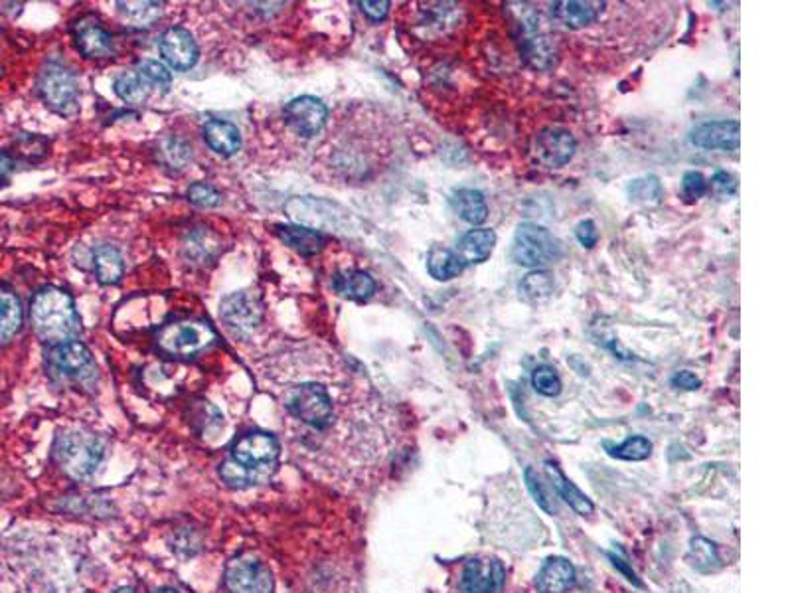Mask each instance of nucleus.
Returning a JSON list of instances; mask_svg holds the SVG:
<instances>
[{
	"label": "nucleus",
	"instance_id": "nucleus-26",
	"mask_svg": "<svg viewBox=\"0 0 790 593\" xmlns=\"http://www.w3.org/2000/svg\"><path fill=\"white\" fill-rule=\"evenodd\" d=\"M334 289L352 301H366L376 293V281L366 271H348L334 277Z\"/></svg>",
	"mask_w": 790,
	"mask_h": 593
},
{
	"label": "nucleus",
	"instance_id": "nucleus-46",
	"mask_svg": "<svg viewBox=\"0 0 790 593\" xmlns=\"http://www.w3.org/2000/svg\"><path fill=\"white\" fill-rule=\"evenodd\" d=\"M157 593H178V592H174V590H160V592Z\"/></svg>",
	"mask_w": 790,
	"mask_h": 593
},
{
	"label": "nucleus",
	"instance_id": "nucleus-42",
	"mask_svg": "<svg viewBox=\"0 0 790 593\" xmlns=\"http://www.w3.org/2000/svg\"><path fill=\"white\" fill-rule=\"evenodd\" d=\"M390 2L388 0H382V2H360V8H362V12L372 20V22H380V20H384L386 16H388V12H390Z\"/></svg>",
	"mask_w": 790,
	"mask_h": 593
},
{
	"label": "nucleus",
	"instance_id": "nucleus-39",
	"mask_svg": "<svg viewBox=\"0 0 790 593\" xmlns=\"http://www.w3.org/2000/svg\"><path fill=\"white\" fill-rule=\"evenodd\" d=\"M135 70L147 80V84L151 85V87L158 85L160 89L166 91L172 84V76H170L168 68L162 66L160 62H155V60H143V62H139V66Z\"/></svg>",
	"mask_w": 790,
	"mask_h": 593
},
{
	"label": "nucleus",
	"instance_id": "nucleus-19",
	"mask_svg": "<svg viewBox=\"0 0 790 593\" xmlns=\"http://www.w3.org/2000/svg\"><path fill=\"white\" fill-rule=\"evenodd\" d=\"M546 477H548L550 487H552L553 491H555L571 509L575 510L577 514H581V516L593 514L595 507H593L591 499H589L587 495H583V493L561 473V469H559L557 465H553L552 461L546 463Z\"/></svg>",
	"mask_w": 790,
	"mask_h": 593
},
{
	"label": "nucleus",
	"instance_id": "nucleus-47",
	"mask_svg": "<svg viewBox=\"0 0 790 593\" xmlns=\"http://www.w3.org/2000/svg\"><path fill=\"white\" fill-rule=\"evenodd\" d=\"M117 593H137V592H133V590H119V592Z\"/></svg>",
	"mask_w": 790,
	"mask_h": 593
},
{
	"label": "nucleus",
	"instance_id": "nucleus-16",
	"mask_svg": "<svg viewBox=\"0 0 790 593\" xmlns=\"http://www.w3.org/2000/svg\"><path fill=\"white\" fill-rule=\"evenodd\" d=\"M74 38L79 54L85 58H109L113 54L111 34L91 16H85L74 24Z\"/></svg>",
	"mask_w": 790,
	"mask_h": 593
},
{
	"label": "nucleus",
	"instance_id": "nucleus-20",
	"mask_svg": "<svg viewBox=\"0 0 790 593\" xmlns=\"http://www.w3.org/2000/svg\"><path fill=\"white\" fill-rule=\"evenodd\" d=\"M204 139L208 147L222 157H232L241 149L239 129L230 121H220V119L208 121L204 125Z\"/></svg>",
	"mask_w": 790,
	"mask_h": 593
},
{
	"label": "nucleus",
	"instance_id": "nucleus-25",
	"mask_svg": "<svg viewBox=\"0 0 790 593\" xmlns=\"http://www.w3.org/2000/svg\"><path fill=\"white\" fill-rule=\"evenodd\" d=\"M453 208L457 212V216L461 220H465L467 224L473 226H480L486 218H488V206L486 200L482 196V192L473 190V188H461L455 192L453 196Z\"/></svg>",
	"mask_w": 790,
	"mask_h": 593
},
{
	"label": "nucleus",
	"instance_id": "nucleus-3",
	"mask_svg": "<svg viewBox=\"0 0 790 593\" xmlns=\"http://www.w3.org/2000/svg\"><path fill=\"white\" fill-rule=\"evenodd\" d=\"M54 455L60 467L76 479L91 477L105 457V443L85 429H66L56 437Z\"/></svg>",
	"mask_w": 790,
	"mask_h": 593
},
{
	"label": "nucleus",
	"instance_id": "nucleus-8",
	"mask_svg": "<svg viewBox=\"0 0 790 593\" xmlns=\"http://www.w3.org/2000/svg\"><path fill=\"white\" fill-rule=\"evenodd\" d=\"M561 255V244L544 226L524 222L512 242V259L522 267H542Z\"/></svg>",
	"mask_w": 790,
	"mask_h": 593
},
{
	"label": "nucleus",
	"instance_id": "nucleus-45",
	"mask_svg": "<svg viewBox=\"0 0 790 593\" xmlns=\"http://www.w3.org/2000/svg\"><path fill=\"white\" fill-rule=\"evenodd\" d=\"M14 167H16L14 159H12L8 153L0 151V186L8 184V178H10V174H12Z\"/></svg>",
	"mask_w": 790,
	"mask_h": 593
},
{
	"label": "nucleus",
	"instance_id": "nucleus-23",
	"mask_svg": "<svg viewBox=\"0 0 790 593\" xmlns=\"http://www.w3.org/2000/svg\"><path fill=\"white\" fill-rule=\"evenodd\" d=\"M275 232L283 244H287L289 248H293L301 255H316L318 252H322V248L326 244V240L320 232L305 228V226L279 224V226H275Z\"/></svg>",
	"mask_w": 790,
	"mask_h": 593
},
{
	"label": "nucleus",
	"instance_id": "nucleus-11",
	"mask_svg": "<svg viewBox=\"0 0 790 593\" xmlns=\"http://www.w3.org/2000/svg\"><path fill=\"white\" fill-rule=\"evenodd\" d=\"M283 117L297 135H301L303 139H311L326 125L328 109L318 97L301 95L285 105Z\"/></svg>",
	"mask_w": 790,
	"mask_h": 593
},
{
	"label": "nucleus",
	"instance_id": "nucleus-30",
	"mask_svg": "<svg viewBox=\"0 0 790 593\" xmlns=\"http://www.w3.org/2000/svg\"><path fill=\"white\" fill-rule=\"evenodd\" d=\"M688 560L692 562V566L700 572H711L719 566V552L717 546L704 538V536H696L690 542V554Z\"/></svg>",
	"mask_w": 790,
	"mask_h": 593
},
{
	"label": "nucleus",
	"instance_id": "nucleus-36",
	"mask_svg": "<svg viewBox=\"0 0 790 593\" xmlns=\"http://www.w3.org/2000/svg\"><path fill=\"white\" fill-rule=\"evenodd\" d=\"M160 153H162L164 161H166L170 167H174V169H186L188 163H190V159H192L190 145L184 143V141H180V139H166V141L162 143Z\"/></svg>",
	"mask_w": 790,
	"mask_h": 593
},
{
	"label": "nucleus",
	"instance_id": "nucleus-6",
	"mask_svg": "<svg viewBox=\"0 0 790 593\" xmlns=\"http://www.w3.org/2000/svg\"><path fill=\"white\" fill-rule=\"evenodd\" d=\"M285 406L295 420L315 429H326L334 420V402L328 388L320 382H303L289 390Z\"/></svg>",
	"mask_w": 790,
	"mask_h": 593
},
{
	"label": "nucleus",
	"instance_id": "nucleus-22",
	"mask_svg": "<svg viewBox=\"0 0 790 593\" xmlns=\"http://www.w3.org/2000/svg\"><path fill=\"white\" fill-rule=\"evenodd\" d=\"M22 303L18 295L0 283V346L8 344L22 327Z\"/></svg>",
	"mask_w": 790,
	"mask_h": 593
},
{
	"label": "nucleus",
	"instance_id": "nucleus-40",
	"mask_svg": "<svg viewBox=\"0 0 790 593\" xmlns=\"http://www.w3.org/2000/svg\"><path fill=\"white\" fill-rule=\"evenodd\" d=\"M682 192L688 200H698L708 192V182L702 172H686L682 178Z\"/></svg>",
	"mask_w": 790,
	"mask_h": 593
},
{
	"label": "nucleus",
	"instance_id": "nucleus-41",
	"mask_svg": "<svg viewBox=\"0 0 790 593\" xmlns=\"http://www.w3.org/2000/svg\"><path fill=\"white\" fill-rule=\"evenodd\" d=\"M575 236H577V240H579V244L583 248H593L597 244V240H599V232L595 228V222H591V220L581 222L575 228Z\"/></svg>",
	"mask_w": 790,
	"mask_h": 593
},
{
	"label": "nucleus",
	"instance_id": "nucleus-5",
	"mask_svg": "<svg viewBox=\"0 0 790 593\" xmlns=\"http://www.w3.org/2000/svg\"><path fill=\"white\" fill-rule=\"evenodd\" d=\"M216 342V331L208 321L180 319L164 325L157 333L158 348L170 356L188 358Z\"/></svg>",
	"mask_w": 790,
	"mask_h": 593
},
{
	"label": "nucleus",
	"instance_id": "nucleus-24",
	"mask_svg": "<svg viewBox=\"0 0 790 593\" xmlns=\"http://www.w3.org/2000/svg\"><path fill=\"white\" fill-rule=\"evenodd\" d=\"M93 267L99 283L115 285L121 281L125 271L123 255L113 246H97L93 250Z\"/></svg>",
	"mask_w": 790,
	"mask_h": 593
},
{
	"label": "nucleus",
	"instance_id": "nucleus-29",
	"mask_svg": "<svg viewBox=\"0 0 790 593\" xmlns=\"http://www.w3.org/2000/svg\"><path fill=\"white\" fill-rule=\"evenodd\" d=\"M113 89H115L117 97H121L125 103L137 105L149 97L151 85L147 84V80L137 70H129L115 80Z\"/></svg>",
	"mask_w": 790,
	"mask_h": 593
},
{
	"label": "nucleus",
	"instance_id": "nucleus-32",
	"mask_svg": "<svg viewBox=\"0 0 790 593\" xmlns=\"http://www.w3.org/2000/svg\"><path fill=\"white\" fill-rule=\"evenodd\" d=\"M520 293L528 301H542L553 293V275L550 271L538 269L528 273L520 283Z\"/></svg>",
	"mask_w": 790,
	"mask_h": 593
},
{
	"label": "nucleus",
	"instance_id": "nucleus-2",
	"mask_svg": "<svg viewBox=\"0 0 790 593\" xmlns=\"http://www.w3.org/2000/svg\"><path fill=\"white\" fill-rule=\"evenodd\" d=\"M30 321L38 339L46 344L76 340L81 331L72 295L58 287H44L34 295L30 303Z\"/></svg>",
	"mask_w": 790,
	"mask_h": 593
},
{
	"label": "nucleus",
	"instance_id": "nucleus-15",
	"mask_svg": "<svg viewBox=\"0 0 790 593\" xmlns=\"http://www.w3.org/2000/svg\"><path fill=\"white\" fill-rule=\"evenodd\" d=\"M741 139L739 121H711L696 127L690 135L692 145L708 151H737Z\"/></svg>",
	"mask_w": 790,
	"mask_h": 593
},
{
	"label": "nucleus",
	"instance_id": "nucleus-43",
	"mask_svg": "<svg viewBox=\"0 0 790 593\" xmlns=\"http://www.w3.org/2000/svg\"><path fill=\"white\" fill-rule=\"evenodd\" d=\"M672 384H674L676 388H682V390H688V392H692V390H698V388L702 386L700 378H698L694 372H690V370L676 372V374H674V378H672Z\"/></svg>",
	"mask_w": 790,
	"mask_h": 593
},
{
	"label": "nucleus",
	"instance_id": "nucleus-9",
	"mask_svg": "<svg viewBox=\"0 0 790 593\" xmlns=\"http://www.w3.org/2000/svg\"><path fill=\"white\" fill-rule=\"evenodd\" d=\"M46 364L52 376L70 382H89L95 376L91 352L79 340H66L46 346Z\"/></svg>",
	"mask_w": 790,
	"mask_h": 593
},
{
	"label": "nucleus",
	"instance_id": "nucleus-44",
	"mask_svg": "<svg viewBox=\"0 0 790 593\" xmlns=\"http://www.w3.org/2000/svg\"><path fill=\"white\" fill-rule=\"evenodd\" d=\"M711 186L721 194H731L735 192L737 182L729 172H715V176L711 178Z\"/></svg>",
	"mask_w": 790,
	"mask_h": 593
},
{
	"label": "nucleus",
	"instance_id": "nucleus-38",
	"mask_svg": "<svg viewBox=\"0 0 790 593\" xmlns=\"http://www.w3.org/2000/svg\"><path fill=\"white\" fill-rule=\"evenodd\" d=\"M186 196L194 206H200V208H216L222 204V194L212 184H206V182H194L188 188Z\"/></svg>",
	"mask_w": 790,
	"mask_h": 593
},
{
	"label": "nucleus",
	"instance_id": "nucleus-48",
	"mask_svg": "<svg viewBox=\"0 0 790 593\" xmlns=\"http://www.w3.org/2000/svg\"><path fill=\"white\" fill-rule=\"evenodd\" d=\"M0 76H2V70H0Z\"/></svg>",
	"mask_w": 790,
	"mask_h": 593
},
{
	"label": "nucleus",
	"instance_id": "nucleus-12",
	"mask_svg": "<svg viewBox=\"0 0 790 593\" xmlns=\"http://www.w3.org/2000/svg\"><path fill=\"white\" fill-rule=\"evenodd\" d=\"M222 321L236 333H251L263 321V303L255 293L239 291L226 297L220 305Z\"/></svg>",
	"mask_w": 790,
	"mask_h": 593
},
{
	"label": "nucleus",
	"instance_id": "nucleus-28",
	"mask_svg": "<svg viewBox=\"0 0 790 593\" xmlns=\"http://www.w3.org/2000/svg\"><path fill=\"white\" fill-rule=\"evenodd\" d=\"M427 269L437 281H451L459 277V273L463 271V263L455 252L443 246H435L427 255Z\"/></svg>",
	"mask_w": 790,
	"mask_h": 593
},
{
	"label": "nucleus",
	"instance_id": "nucleus-7",
	"mask_svg": "<svg viewBox=\"0 0 790 593\" xmlns=\"http://www.w3.org/2000/svg\"><path fill=\"white\" fill-rule=\"evenodd\" d=\"M38 93L44 103L62 117H74L79 111L78 80L60 62H48L38 76Z\"/></svg>",
	"mask_w": 790,
	"mask_h": 593
},
{
	"label": "nucleus",
	"instance_id": "nucleus-17",
	"mask_svg": "<svg viewBox=\"0 0 790 593\" xmlns=\"http://www.w3.org/2000/svg\"><path fill=\"white\" fill-rule=\"evenodd\" d=\"M601 8H603V2L561 0V2H553L550 12L557 24H561L569 30H581L599 18Z\"/></svg>",
	"mask_w": 790,
	"mask_h": 593
},
{
	"label": "nucleus",
	"instance_id": "nucleus-35",
	"mask_svg": "<svg viewBox=\"0 0 790 593\" xmlns=\"http://www.w3.org/2000/svg\"><path fill=\"white\" fill-rule=\"evenodd\" d=\"M532 386L538 394L546 398H555L561 394V378L552 366H540L532 374Z\"/></svg>",
	"mask_w": 790,
	"mask_h": 593
},
{
	"label": "nucleus",
	"instance_id": "nucleus-4",
	"mask_svg": "<svg viewBox=\"0 0 790 593\" xmlns=\"http://www.w3.org/2000/svg\"><path fill=\"white\" fill-rule=\"evenodd\" d=\"M451 584L453 593H504L506 568L494 556H471L457 564Z\"/></svg>",
	"mask_w": 790,
	"mask_h": 593
},
{
	"label": "nucleus",
	"instance_id": "nucleus-21",
	"mask_svg": "<svg viewBox=\"0 0 790 593\" xmlns=\"http://www.w3.org/2000/svg\"><path fill=\"white\" fill-rule=\"evenodd\" d=\"M496 246V234L494 230L488 228H476L467 232L461 240H459V250L457 255L461 259V263L465 265H474V263H482L486 261L490 254L494 252Z\"/></svg>",
	"mask_w": 790,
	"mask_h": 593
},
{
	"label": "nucleus",
	"instance_id": "nucleus-31",
	"mask_svg": "<svg viewBox=\"0 0 790 593\" xmlns=\"http://www.w3.org/2000/svg\"><path fill=\"white\" fill-rule=\"evenodd\" d=\"M605 449H607V453H609L611 457H615V459H621V461H634V463H636V461H644V459L650 457V453H652V443H650L644 435H632L627 441H623L621 445H615V447H611V445L607 443Z\"/></svg>",
	"mask_w": 790,
	"mask_h": 593
},
{
	"label": "nucleus",
	"instance_id": "nucleus-37",
	"mask_svg": "<svg viewBox=\"0 0 790 593\" xmlns=\"http://www.w3.org/2000/svg\"><path fill=\"white\" fill-rule=\"evenodd\" d=\"M629 194L636 202H658L662 198V184L656 176L636 178L629 184Z\"/></svg>",
	"mask_w": 790,
	"mask_h": 593
},
{
	"label": "nucleus",
	"instance_id": "nucleus-18",
	"mask_svg": "<svg viewBox=\"0 0 790 593\" xmlns=\"http://www.w3.org/2000/svg\"><path fill=\"white\" fill-rule=\"evenodd\" d=\"M577 580L575 568L565 558H550L536 578V588L540 593H567Z\"/></svg>",
	"mask_w": 790,
	"mask_h": 593
},
{
	"label": "nucleus",
	"instance_id": "nucleus-27",
	"mask_svg": "<svg viewBox=\"0 0 790 593\" xmlns=\"http://www.w3.org/2000/svg\"><path fill=\"white\" fill-rule=\"evenodd\" d=\"M522 56L536 70L552 68L555 52H553L550 38L544 36V34H538V30L536 32H528L524 42H522Z\"/></svg>",
	"mask_w": 790,
	"mask_h": 593
},
{
	"label": "nucleus",
	"instance_id": "nucleus-14",
	"mask_svg": "<svg viewBox=\"0 0 790 593\" xmlns=\"http://www.w3.org/2000/svg\"><path fill=\"white\" fill-rule=\"evenodd\" d=\"M575 149H577L575 137L561 127L544 129L534 141V155L538 163L550 169L565 167L573 159Z\"/></svg>",
	"mask_w": 790,
	"mask_h": 593
},
{
	"label": "nucleus",
	"instance_id": "nucleus-1",
	"mask_svg": "<svg viewBox=\"0 0 790 593\" xmlns=\"http://www.w3.org/2000/svg\"><path fill=\"white\" fill-rule=\"evenodd\" d=\"M279 441L263 431L237 437L230 457L220 467V477L234 489H249L269 481L279 463Z\"/></svg>",
	"mask_w": 790,
	"mask_h": 593
},
{
	"label": "nucleus",
	"instance_id": "nucleus-34",
	"mask_svg": "<svg viewBox=\"0 0 790 593\" xmlns=\"http://www.w3.org/2000/svg\"><path fill=\"white\" fill-rule=\"evenodd\" d=\"M117 6L135 26H151L162 12L160 2H119Z\"/></svg>",
	"mask_w": 790,
	"mask_h": 593
},
{
	"label": "nucleus",
	"instance_id": "nucleus-10",
	"mask_svg": "<svg viewBox=\"0 0 790 593\" xmlns=\"http://www.w3.org/2000/svg\"><path fill=\"white\" fill-rule=\"evenodd\" d=\"M226 586L230 593H275L269 568L251 556H237L228 564Z\"/></svg>",
	"mask_w": 790,
	"mask_h": 593
},
{
	"label": "nucleus",
	"instance_id": "nucleus-33",
	"mask_svg": "<svg viewBox=\"0 0 790 593\" xmlns=\"http://www.w3.org/2000/svg\"><path fill=\"white\" fill-rule=\"evenodd\" d=\"M524 479H526L528 491L532 493V497H534L536 505H538L540 509L546 510L550 516H555V514H557V507H555V501H553V493L550 483H544V479H542V477L538 475V471H536V469H532V467H528V469H526V473H524Z\"/></svg>",
	"mask_w": 790,
	"mask_h": 593
},
{
	"label": "nucleus",
	"instance_id": "nucleus-13",
	"mask_svg": "<svg viewBox=\"0 0 790 593\" xmlns=\"http://www.w3.org/2000/svg\"><path fill=\"white\" fill-rule=\"evenodd\" d=\"M158 50H160V56L164 58V62L176 72L192 70L196 66L198 54H200L194 36L186 28H180V26H174V28H168L166 32H162Z\"/></svg>",
	"mask_w": 790,
	"mask_h": 593
}]
</instances>
